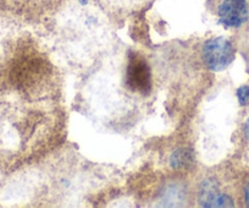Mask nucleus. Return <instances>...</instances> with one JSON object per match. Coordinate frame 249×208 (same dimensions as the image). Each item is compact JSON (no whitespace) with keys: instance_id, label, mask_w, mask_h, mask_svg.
<instances>
[{"instance_id":"obj_1","label":"nucleus","mask_w":249,"mask_h":208,"mask_svg":"<svg viewBox=\"0 0 249 208\" xmlns=\"http://www.w3.org/2000/svg\"><path fill=\"white\" fill-rule=\"evenodd\" d=\"M126 86L132 92L148 95L152 90V74L145 59L137 54H131L126 68Z\"/></svg>"},{"instance_id":"obj_2","label":"nucleus","mask_w":249,"mask_h":208,"mask_svg":"<svg viewBox=\"0 0 249 208\" xmlns=\"http://www.w3.org/2000/svg\"><path fill=\"white\" fill-rule=\"evenodd\" d=\"M203 59L210 70L221 71L233 61L234 49L225 38H215L205 43Z\"/></svg>"},{"instance_id":"obj_3","label":"nucleus","mask_w":249,"mask_h":208,"mask_svg":"<svg viewBox=\"0 0 249 208\" xmlns=\"http://www.w3.org/2000/svg\"><path fill=\"white\" fill-rule=\"evenodd\" d=\"M220 22L225 27H239L248 20L246 0H222L217 8Z\"/></svg>"},{"instance_id":"obj_4","label":"nucleus","mask_w":249,"mask_h":208,"mask_svg":"<svg viewBox=\"0 0 249 208\" xmlns=\"http://www.w3.org/2000/svg\"><path fill=\"white\" fill-rule=\"evenodd\" d=\"M199 202L204 207H232L233 200L226 193L220 192L219 186L214 181L203 183L199 191Z\"/></svg>"},{"instance_id":"obj_5","label":"nucleus","mask_w":249,"mask_h":208,"mask_svg":"<svg viewBox=\"0 0 249 208\" xmlns=\"http://www.w3.org/2000/svg\"><path fill=\"white\" fill-rule=\"evenodd\" d=\"M192 162V157H191V153L187 152V151H177L172 154L171 157V164L175 168H182V167H186L187 164H190Z\"/></svg>"},{"instance_id":"obj_6","label":"nucleus","mask_w":249,"mask_h":208,"mask_svg":"<svg viewBox=\"0 0 249 208\" xmlns=\"http://www.w3.org/2000/svg\"><path fill=\"white\" fill-rule=\"evenodd\" d=\"M237 97H238L239 104L241 106H247L249 102V87L248 86H242L237 91Z\"/></svg>"},{"instance_id":"obj_7","label":"nucleus","mask_w":249,"mask_h":208,"mask_svg":"<svg viewBox=\"0 0 249 208\" xmlns=\"http://www.w3.org/2000/svg\"><path fill=\"white\" fill-rule=\"evenodd\" d=\"M244 200H246V205L249 207V183L247 185L246 191H244Z\"/></svg>"},{"instance_id":"obj_8","label":"nucleus","mask_w":249,"mask_h":208,"mask_svg":"<svg viewBox=\"0 0 249 208\" xmlns=\"http://www.w3.org/2000/svg\"><path fill=\"white\" fill-rule=\"evenodd\" d=\"M244 135H246L247 140L249 141V119H248V120H247L246 126H244Z\"/></svg>"}]
</instances>
